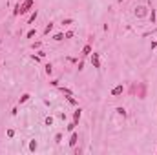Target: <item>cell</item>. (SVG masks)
<instances>
[{
    "label": "cell",
    "instance_id": "2e32d148",
    "mask_svg": "<svg viewBox=\"0 0 157 155\" xmlns=\"http://www.w3.org/2000/svg\"><path fill=\"white\" fill-rule=\"evenodd\" d=\"M75 126H77V122H75V121H71L70 124H68V132H73V130H75Z\"/></svg>",
    "mask_w": 157,
    "mask_h": 155
},
{
    "label": "cell",
    "instance_id": "ac0fdd59",
    "mask_svg": "<svg viewBox=\"0 0 157 155\" xmlns=\"http://www.w3.org/2000/svg\"><path fill=\"white\" fill-rule=\"evenodd\" d=\"M148 17H150V22L154 24V22H155V9H152V13L148 15Z\"/></svg>",
    "mask_w": 157,
    "mask_h": 155
},
{
    "label": "cell",
    "instance_id": "e0dca14e",
    "mask_svg": "<svg viewBox=\"0 0 157 155\" xmlns=\"http://www.w3.org/2000/svg\"><path fill=\"white\" fill-rule=\"evenodd\" d=\"M40 46H42V42H40V40H37V42H33V44H31V48H33V49H40Z\"/></svg>",
    "mask_w": 157,
    "mask_h": 155
},
{
    "label": "cell",
    "instance_id": "52a82bcc",
    "mask_svg": "<svg viewBox=\"0 0 157 155\" xmlns=\"http://www.w3.org/2000/svg\"><path fill=\"white\" fill-rule=\"evenodd\" d=\"M137 88H139V95H137V97L144 99L146 97V86H144V84H137Z\"/></svg>",
    "mask_w": 157,
    "mask_h": 155
},
{
    "label": "cell",
    "instance_id": "277c9868",
    "mask_svg": "<svg viewBox=\"0 0 157 155\" xmlns=\"http://www.w3.org/2000/svg\"><path fill=\"white\" fill-rule=\"evenodd\" d=\"M91 51H93V46H91L90 42H88L86 46L82 48V53H81V55H82V57H90V55H91Z\"/></svg>",
    "mask_w": 157,
    "mask_h": 155
},
{
    "label": "cell",
    "instance_id": "cb8c5ba5",
    "mask_svg": "<svg viewBox=\"0 0 157 155\" xmlns=\"http://www.w3.org/2000/svg\"><path fill=\"white\" fill-rule=\"evenodd\" d=\"M62 24H64V26H70V24H73V20H71V18H64Z\"/></svg>",
    "mask_w": 157,
    "mask_h": 155
},
{
    "label": "cell",
    "instance_id": "ffe728a7",
    "mask_svg": "<svg viewBox=\"0 0 157 155\" xmlns=\"http://www.w3.org/2000/svg\"><path fill=\"white\" fill-rule=\"evenodd\" d=\"M29 150H31V152H35V150H37V141H31V142H29Z\"/></svg>",
    "mask_w": 157,
    "mask_h": 155
},
{
    "label": "cell",
    "instance_id": "d4e9b609",
    "mask_svg": "<svg viewBox=\"0 0 157 155\" xmlns=\"http://www.w3.org/2000/svg\"><path fill=\"white\" fill-rule=\"evenodd\" d=\"M73 35H75V33H73V31H68V33L64 35V37H66V38H73Z\"/></svg>",
    "mask_w": 157,
    "mask_h": 155
},
{
    "label": "cell",
    "instance_id": "9a60e30c",
    "mask_svg": "<svg viewBox=\"0 0 157 155\" xmlns=\"http://www.w3.org/2000/svg\"><path fill=\"white\" fill-rule=\"evenodd\" d=\"M44 122H46V126H53V122H55V119H53L51 115H50V117H46V121H44Z\"/></svg>",
    "mask_w": 157,
    "mask_h": 155
},
{
    "label": "cell",
    "instance_id": "5bb4252c",
    "mask_svg": "<svg viewBox=\"0 0 157 155\" xmlns=\"http://www.w3.org/2000/svg\"><path fill=\"white\" fill-rule=\"evenodd\" d=\"M57 88H58V89H60V91H62V93H64V95H71V93H73V91H71V89H70V88H64V86H57Z\"/></svg>",
    "mask_w": 157,
    "mask_h": 155
},
{
    "label": "cell",
    "instance_id": "6da1fadb",
    "mask_svg": "<svg viewBox=\"0 0 157 155\" xmlns=\"http://www.w3.org/2000/svg\"><path fill=\"white\" fill-rule=\"evenodd\" d=\"M135 17H137V18L148 17V7H146V6H137V7H135Z\"/></svg>",
    "mask_w": 157,
    "mask_h": 155
},
{
    "label": "cell",
    "instance_id": "9c48e42d",
    "mask_svg": "<svg viewBox=\"0 0 157 155\" xmlns=\"http://www.w3.org/2000/svg\"><path fill=\"white\" fill-rule=\"evenodd\" d=\"M53 28H55V24H53V22H50L46 28H44V35H50V33L53 31Z\"/></svg>",
    "mask_w": 157,
    "mask_h": 155
},
{
    "label": "cell",
    "instance_id": "7c38bea8",
    "mask_svg": "<svg viewBox=\"0 0 157 155\" xmlns=\"http://www.w3.org/2000/svg\"><path fill=\"white\" fill-rule=\"evenodd\" d=\"M37 17H38V13H37V9H35V11H33V13H31V17H29V18H28V24H33V22H35V20H37Z\"/></svg>",
    "mask_w": 157,
    "mask_h": 155
},
{
    "label": "cell",
    "instance_id": "603a6c76",
    "mask_svg": "<svg viewBox=\"0 0 157 155\" xmlns=\"http://www.w3.org/2000/svg\"><path fill=\"white\" fill-rule=\"evenodd\" d=\"M26 37H28V38H33V37H35V29H29V31H28V35H26Z\"/></svg>",
    "mask_w": 157,
    "mask_h": 155
},
{
    "label": "cell",
    "instance_id": "5b68a950",
    "mask_svg": "<svg viewBox=\"0 0 157 155\" xmlns=\"http://www.w3.org/2000/svg\"><path fill=\"white\" fill-rule=\"evenodd\" d=\"M124 93V86H122V84H119V86H115L113 89H111V95H113V97H119V95H122Z\"/></svg>",
    "mask_w": 157,
    "mask_h": 155
},
{
    "label": "cell",
    "instance_id": "8fae6325",
    "mask_svg": "<svg viewBox=\"0 0 157 155\" xmlns=\"http://www.w3.org/2000/svg\"><path fill=\"white\" fill-rule=\"evenodd\" d=\"M66 99H68V102H70V104H73V106H77V104H78L77 99L73 97V93H71V95H66Z\"/></svg>",
    "mask_w": 157,
    "mask_h": 155
},
{
    "label": "cell",
    "instance_id": "7402d4cb",
    "mask_svg": "<svg viewBox=\"0 0 157 155\" xmlns=\"http://www.w3.org/2000/svg\"><path fill=\"white\" fill-rule=\"evenodd\" d=\"M46 73H48V75H51V73H53V68H51V64H46Z\"/></svg>",
    "mask_w": 157,
    "mask_h": 155
},
{
    "label": "cell",
    "instance_id": "44dd1931",
    "mask_svg": "<svg viewBox=\"0 0 157 155\" xmlns=\"http://www.w3.org/2000/svg\"><path fill=\"white\" fill-rule=\"evenodd\" d=\"M13 15H15V17H17V15H20V4H17V6H15V11H13Z\"/></svg>",
    "mask_w": 157,
    "mask_h": 155
},
{
    "label": "cell",
    "instance_id": "8992f818",
    "mask_svg": "<svg viewBox=\"0 0 157 155\" xmlns=\"http://www.w3.org/2000/svg\"><path fill=\"white\" fill-rule=\"evenodd\" d=\"M77 142H78V133L71 132V137H70V141H68V144L73 148V146H77Z\"/></svg>",
    "mask_w": 157,
    "mask_h": 155
},
{
    "label": "cell",
    "instance_id": "30bf717a",
    "mask_svg": "<svg viewBox=\"0 0 157 155\" xmlns=\"http://www.w3.org/2000/svg\"><path fill=\"white\" fill-rule=\"evenodd\" d=\"M29 99H31V95H29V93H24V95H22V97H20V99H18V104H24V102H28V101H29Z\"/></svg>",
    "mask_w": 157,
    "mask_h": 155
},
{
    "label": "cell",
    "instance_id": "d6986e66",
    "mask_svg": "<svg viewBox=\"0 0 157 155\" xmlns=\"http://www.w3.org/2000/svg\"><path fill=\"white\" fill-rule=\"evenodd\" d=\"M115 111L119 113V115H122V117H126V109H124V108H117Z\"/></svg>",
    "mask_w": 157,
    "mask_h": 155
},
{
    "label": "cell",
    "instance_id": "4fadbf2b",
    "mask_svg": "<svg viewBox=\"0 0 157 155\" xmlns=\"http://www.w3.org/2000/svg\"><path fill=\"white\" fill-rule=\"evenodd\" d=\"M64 33H55V35H53V40H57V42H60V40H64Z\"/></svg>",
    "mask_w": 157,
    "mask_h": 155
},
{
    "label": "cell",
    "instance_id": "3957f363",
    "mask_svg": "<svg viewBox=\"0 0 157 155\" xmlns=\"http://www.w3.org/2000/svg\"><path fill=\"white\" fill-rule=\"evenodd\" d=\"M90 58H91V64H93V68L101 69V57H99V53H91V55H90Z\"/></svg>",
    "mask_w": 157,
    "mask_h": 155
},
{
    "label": "cell",
    "instance_id": "7a4b0ae2",
    "mask_svg": "<svg viewBox=\"0 0 157 155\" xmlns=\"http://www.w3.org/2000/svg\"><path fill=\"white\" fill-rule=\"evenodd\" d=\"M33 4H35V0H24V2L20 4V15H24V13H28L29 9L33 7Z\"/></svg>",
    "mask_w": 157,
    "mask_h": 155
},
{
    "label": "cell",
    "instance_id": "ba28073f",
    "mask_svg": "<svg viewBox=\"0 0 157 155\" xmlns=\"http://www.w3.org/2000/svg\"><path fill=\"white\" fill-rule=\"evenodd\" d=\"M81 115H82V109L81 108H77L75 111H73V121H75L77 124H78V121H81Z\"/></svg>",
    "mask_w": 157,
    "mask_h": 155
}]
</instances>
